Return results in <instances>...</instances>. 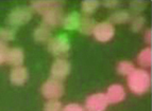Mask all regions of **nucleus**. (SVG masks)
I'll list each match as a JSON object with an SVG mask.
<instances>
[{
	"label": "nucleus",
	"mask_w": 152,
	"mask_h": 111,
	"mask_svg": "<svg viewBox=\"0 0 152 111\" xmlns=\"http://www.w3.org/2000/svg\"><path fill=\"white\" fill-rule=\"evenodd\" d=\"M128 89L135 95H142L151 88V74L148 70L136 68L127 76Z\"/></svg>",
	"instance_id": "nucleus-1"
},
{
	"label": "nucleus",
	"mask_w": 152,
	"mask_h": 111,
	"mask_svg": "<svg viewBox=\"0 0 152 111\" xmlns=\"http://www.w3.org/2000/svg\"><path fill=\"white\" fill-rule=\"evenodd\" d=\"M64 85L62 81H58L50 77L43 83L41 87V93L46 99H58L64 94Z\"/></svg>",
	"instance_id": "nucleus-2"
},
{
	"label": "nucleus",
	"mask_w": 152,
	"mask_h": 111,
	"mask_svg": "<svg viewBox=\"0 0 152 111\" xmlns=\"http://www.w3.org/2000/svg\"><path fill=\"white\" fill-rule=\"evenodd\" d=\"M47 49L51 54L56 57H64L67 55L70 50V43L66 35H58L51 37L47 43Z\"/></svg>",
	"instance_id": "nucleus-3"
},
{
	"label": "nucleus",
	"mask_w": 152,
	"mask_h": 111,
	"mask_svg": "<svg viewBox=\"0 0 152 111\" xmlns=\"http://www.w3.org/2000/svg\"><path fill=\"white\" fill-rule=\"evenodd\" d=\"M33 11L30 6H16L8 15V23L12 28L20 27L31 20Z\"/></svg>",
	"instance_id": "nucleus-4"
},
{
	"label": "nucleus",
	"mask_w": 152,
	"mask_h": 111,
	"mask_svg": "<svg viewBox=\"0 0 152 111\" xmlns=\"http://www.w3.org/2000/svg\"><path fill=\"white\" fill-rule=\"evenodd\" d=\"M64 16L65 15L63 14V8H62L61 2L56 1V3L53 6H51L47 12L42 15L43 25H45L46 27H48L50 29L56 28L58 25H62Z\"/></svg>",
	"instance_id": "nucleus-5"
},
{
	"label": "nucleus",
	"mask_w": 152,
	"mask_h": 111,
	"mask_svg": "<svg viewBox=\"0 0 152 111\" xmlns=\"http://www.w3.org/2000/svg\"><path fill=\"white\" fill-rule=\"evenodd\" d=\"M115 25L112 22L107 21H101V22H97L96 27L93 32V36L98 43H109L111 41L115 36Z\"/></svg>",
	"instance_id": "nucleus-6"
},
{
	"label": "nucleus",
	"mask_w": 152,
	"mask_h": 111,
	"mask_svg": "<svg viewBox=\"0 0 152 111\" xmlns=\"http://www.w3.org/2000/svg\"><path fill=\"white\" fill-rule=\"evenodd\" d=\"M109 104L105 93L96 92L86 97L84 103V108L86 111H105Z\"/></svg>",
	"instance_id": "nucleus-7"
},
{
	"label": "nucleus",
	"mask_w": 152,
	"mask_h": 111,
	"mask_svg": "<svg viewBox=\"0 0 152 111\" xmlns=\"http://www.w3.org/2000/svg\"><path fill=\"white\" fill-rule=\"evenodd\" d=\"M71 70L70 63L66 58L60 57L56 58L54 61L51 65L50 68V75L54 79L58 81H63L67 76L69 75Z\"/></svg>",
	"instance_id": "nucleus-8"
},
{
	"label": "nucleus",
	"mask_w": 152,
	"mask_h": 111,
	"mask_svg": "<svg viewBox=\"0 0 152 111\" xmlns=\"http://www.w3.org/2000/svg\"><path fill=\"white\" fill-rule=\"evenodd\" d=\"M105 95L110 104H119L127 97V90L121 84L115 83L107 87Z\"/></svg>",
	"instance_id": "nucleus-9"
},
{
	"label": "nucleus",
	"mask_w": 152,
	"mask_h": 111,
	"mask_svg": "<svg viewBox=\"0 0 152 111\" xmlns=\"http://www.w3.org/2000/svg\"><path fill=\"white\" fill-rule=\"evenodd\" d=\"M29 78L28 69L25 66L13 67L10 72V81L14 86H23Z\"/></svg>",
	"instance_id": "nucleus-10"
},
{
	"label": "nucleus",
	"mask_w": 152,
	"mask_h": 111,
	"mask_svg": "<svg viewBox=\"0 0 152 111\" xmlns=\"http://www.w3.org/2000/svg\"><path fill=\"white\" fill-rule=\"evenodd\" d=\"M25 61V53L21 48H9L8 54H7V61L9 65L13 67L23 66V63Z\"/></svg>",
	"instance_id": "nucleus-11"
},
{
	"label": "nucleus",
	"mask_w": 152,
	"mask_h": 111,
	"mask_svg": "<svg viewBox=\"0 0 152 111\" xmlns=\"http://www.w3.org/2000/svg\"><path fill=\"white\" fill-rule=\"evenodd\" d=\"M136 63L142 69H149L152 65V50L150 47L142 49L136 56Z\"/></svg>",
	"instance_id": "nucleus-12"
},
{
	"label": "nucleus",
	"mask_w": 152,
	"mask_h": 111,
	"mask_svg": "<svg viewBox=\"0 0 152 111\" xmlns=\"http://www.w3.org/2000/svg\"><path fill=\"white\" fill-rule=\"evenodd\" d=\"M82 16L77 12H71L64 16L62 25L66 30H76L79 29V25L81 22Z\"/></svg>",
	"instance_id": "nucleus-13"
},
{
	"label": "nucleus",
	"mask_w": 152,
	"mask_h": 111,
	"mask_svg": "<svg viewBox=\"0 0 152 111\" xmlns=\"http://www.w3.org/2000/svg\"><path fill=\"white\" fill-rule=\"evenodd\" d=\"M131 19H132V15L129 11L118 10L113 13V14H111L109 21L115 25H124V23L130 22Z\"/></svg>",
	"instance_id": "nucleus-14"
},
{
	"label": "nucleus",
	"mask_w": 152,
	"mask_h": 111,
	"mask_svg": "<svg viewBox=\"0 0 152 111\" xmlns=\"http://www.w3.org/2000/svg\"><path fill=\"white\" fill-rule=\"evenodd\" d=\"M33 37L37 43H48L51 39V29L45 25H39L33 32Z\"/></svg>",
	"instance_id": "nucleus-15"
},
{
	"label": "nucleus",
	"mask_w": 152,
	"mask_h": 111,
	"mask_svg": "<svg viewBox=\"0 0 152 111\" xmlns=\"http://www.w3.org/2000/svg\"><path fill=\"white\" fill-rule=\"evenodd\" d=\"M56 3V1H52V0H37V1H32L31 2L30 8L33 12H36L38 14L43 15L44 13L47 12Z\"/></svg>",
	"instance_id": "nucleus-16"
},
{
	"label": "nucleus",
	"mask_w": 152,
	"mask_h": 111,
	"mask_svg": "<svg viewBox=\"0 0 152 111\" xmlns=\"http://www.w3.org/2000/svg\"><path fill=\"white\" fill-rule=\"evenodd\" d=\"M96 23L97 22H95V20L91 17L84 16V17H82L78 30L80 31V33L84 34V35H93V32H94V29L96 27Z\"/></svg>",
	"instance_id": "nucleus-17"
},
{
	"label": "nucleus",
	"mask_w": 152,
	"mask_h": 111,
	"mask_svg": "<svg viewBox=\"0 0 152 111\" xmlns=\"http://www.w3.org/2000/svg\"><path fill=\"white\" fill-rule=\"evenodd\" d=\"M135 65L130 61H120L116 65L117 73L121 76H129L135 70Z\"/></svg>",
	"instance_id": "nucleus-18"
},
{
	"label": "nucleus",
	"mask_w": 152,
	"mask_h": 111,
	"mask_svg": "<svg viewBox=\"0 0 152 111\" xmlns=\"http://www.w3.org/2000/svg\"><path fill=\"white\" fill-rule=\"evenodd\" d=\"M100 6V2L97 0H84L81 3V12L85 16L93 15Z\"/></svg>",
	"instance_id": "nucleus-19"
},
{
	"label": "nucleus",
	"mask_w": 152,
	"mask_h": 111,
	"mask_svg": "<svg viewBox=\"0 0 152 111\" xmlns=\"http://www.w3.org/2000/svg\"><path fill=\"white\" fill-rule=\"evenodd\" d=\"M145 22H146V19L144 18V16L136 15L134 17H132L131 21H130V28L133 32L137 33V32H140L144 29Z\"/></svg>",
	"instance_id": "nucleus-20"
},
{
	"label": "nucleus",
	"mask_w": 152,
	"mask_h": 111,
	"mask_svg": "<svg viewBox=\"0 0 152 111\" xmlns=\"http://www.w3.org/2000/svg\"><path fill=\"white\" fill-rule=\"evenodd\" d=\"M16 31L12 27H5V28H0V40L3 43L11 41L15 38Z\"/></svg>",
	"instance_id": "nucleus-21"
},
{
	"label": "nucleus",
	"mask_w": 152,
	"mask_h": 111,
	"mask_svg": "<svg viewBox=\"0 0 152 111\" xmlns=\"http://www.w3.org/2000/svg\"><path fill=\"white\" fill-rule=\"evenodd\" d=\"M63 107L64 106L58 99H50L45 103L43 111H62Z\"/></svg>",
	"instance_id": "nucleus-22"
},
{
	"label": "nucleus",
	"mask_w": 152,
	"mask_h": 111,
	"mask_svg": "<svg viewBox=\"0 0 152 111\" xmlns=\"http://www.w3.org/2000/svg\"><path fill=\"white\" fill-rule=\"evenodd\" d=\"M62 111H86L84 106L78 103H69L63 107Z\"/></svg>",
	"instance_id": "nucleus-23"
},
{
	"label": "nucleus",
	"mask_w": 152,
	"mask_h": 111,
	"mask_svg": "<svg viewBox=\"0 0 152 111\" xmlns=\"http://www.w3.org/2000/svg\"><path fill=\"white\" fill-rule=\"evenodd\" d=\"M9 47L7 43L0 40V65H2L7 61V54H8Z\"/></svg>",
	"instance_id": "nucleus-24"
},
{
	"label": "nucleus",
	"mask_w": 152,
	"mask_h": 111,
	"mask_svg": "<svg viewBox=\"0 0 152 111\" xmlns=\"http://www.w3.org/2000/svg\"><path fill=\"white\" fill-rule=\"evenodd\" d=\"M145 5H146V3H145L144 1L137 0V1H132L131 4H130V8H131L132 12L140 13L145 9Z\"/></svg>",
	"instance_id": "nucleus-25"
},
{
	"label": "nucleus",
	"mask_w": 152,
	"mask_h": 111,
	"mask_svg": "<svg viewBox=\"0 0 152 111\" xmlns=\"http://www.w3.org/2000/svg\"><path fill=\"white\" fill-rule=\"evenodd\" d=\"M102 4L104 5V8L107 9H115L119 5V1H117V0H105L102 2Z\"/></svg>",
	"instance_id": "nucleus-26"
},
{
	"label": "nucleus",
	"mask_w": 152,
	"mask_h": 111,
	"mask_svg": "<svg viewBox=\"0 0 152 111\" xmlns=\"http://www.w3.org/2000/svg\"><path fill=\"white\" fill-rule=\"evenodd\" d=\"M144 40L146 43L150 45L152 41V31L150 29H147V30L144 32Z\"/></svg>",
	"instance_id": "nucleus-27"
}]
</instances>
